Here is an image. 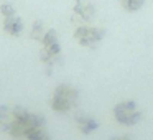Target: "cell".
I'll return each mask as SVG.
<instances>
[{
	"instance_id": "obj_1",
	"label": "cell",
	"mask_w": 153,
	"mask_h": 140,
	"mask_svg": "<svg viewBox=\"0 0 153 140\" xmlns=\"http://www.w3.org/2000/svg\"><path fill=\"white\" fill-rule=\"evenodd\" d=\"M46 125L41 114L31 112L22 106H0V129L15 140L27 139L31 130Z\"/></svg>"
},
{
	"instance_id": "obj_2",
	"label": "cell",
	"mask_w": 153,
	"mask_h": 140,
	"mask_svg": "<svg viewBox=\"0 0 153 140\" xmlns=\"http://www.w3.org/2000/svg\"><path fill=\"white\" fill-rule=\"evenodd\" d=\"M41 43V51H40V60L41 63L46 66V73L51 74L54 66H59L63 64V51H61V45L58 40L56 30L50 28L46 30Z\"/></svg>"
},
{
	"instance_id": "obj_3",
	"label": "cell",
	"mask_w": 153,
	"mask_h": 140,
	"mask_svg": "<svg viewBox=\"0 0 153 140\" xmlns=\"http://www.w3.org/2000/svg\"><path fill=\"white\" fill-rule=\"evenodd\" d=\"M79 104V91L71 84H59L56 86L50 101V107L56 114H66L76 109Z\"/></svg>"
},
{
	"instance_id": "obj_4",
	"label": "cell",
	"mask_w": 153,
	"mask_h": 140,
	"mask_svg": "<svg viewBox=\"0 0 153 140\" xmlns=\"http://www.w3.org/2000/svg\"><path fill=\"white\" fill-rule=\"evenodd\" d=\"M112 114H114V119L120 125H125V127L135 125L142 120V110L137 107L135 101H130V99L117 102L112 109Z\"/></svg>"
},
{
	"instance_id": "obj_5",
	"label": "cell",
	"mask_w": 153,
	"mask_h": 140,
	"mask_svg": "<svg viewBox=\"0 0 153 140\" xmlns=\"http://www.w3.org/2000/svg\"><path fill=\"white\" fill-rule=\"evenodd\" d=\"M104 36H105V30L104 28L92 27L89 23H84L74 30V40L81 46L89 48V50H96L97 45L104 40Z\"/></svg>"
},
{
	"instance_id": "obj_6",
	"label": "cell",
	"mask_w": 153,
	"mask_h": 140,
	"mask_svg": "<svg viewBox=\"0 0 153 140\" xmlns=\"http://www.w3.org/2000/svg\"><path fill=\"white\" fill-rule=\"evenodd\" d=\"M74 15L82 23H91L96 17V7L91 0H74Z\"/></svg>"
},
{
	"instance_id": "obj_7",
	"label": "cell",
	"mask_w": 153,
	"mask_h": 140,
	"mask_svg": "<svg viewBox=\"0 0 153 140\" xmlns=\"http://www.w3.org/2000/svg\"><path fill=\"white\" fill-rule=\"evenodd\" d=\"M2 27H4L5 33L10 35V36H13V38H18L22 33H23V22H22V18L18 17L17 13L4 17V23H2Z\"/></svg>"
},
{
	"instance_id": "obj_8",
	"label": "cell",
	"mask_w": 153,
	"mask_h": 140,
	"mask_svg": "<svg viewBox=\"0 0 153 140\" xmlns=\"http://www.w3.org/2000/svg\"><path fill=\"white\" fill-rule=\"evenodd\" d=\"M76 127L82 135H91V133H94L99 129V124H97V120L94 117L81 114V115L76 117Z\"/></svg>"
},
{
	"instance_id": "obj_9",
	"label": "cell",
	"mask_w": 153,
	"mask_h": 140,
	"mask_svg": "<svg viewBox=\"0 0 153 140\" xmlns=\"http://www.w3.org/2000/svg\"><path fill=\"white\" fill-rule=\"evenodd\" d=\"M45 33H46V28H45L43 22L36 20L33 22V25H31V30H30V38L35 41H41L45 36Z\"/></svg>"
},
{
	"instance_id": "obj_10",
	"label": "cell",
	"mask_w": 153,
	"mask_h": 140,
	"mask_svg": "<svg viewBox=\"0 0 153 140\" xmlns=\"http://www.w3.org/2000/svg\"><path fill=\"white\" fill-rule=\"evenodd\" d=\"M25 140H51V135L46 130V125H45V127H38V129L31 130Z\"/></svg>"
},
{
	"instance_id": "obj_11",
	"label": "cell",
	"mask_w": 153,
	"mask_h": 140,
	"mask_svg": "<svg viewBox=\"0 0 153 140\" xmlns=\"http://www.w3.org/2000/svg\"><path fill=\"white\" fill-rule=\"evenodd\" d=\"M120 4H122V8L127 12H138L140 8L143 7L145 4V0H120Z\"/></svg>"
},
{
	"instance_id": "obj_12",
	"label": "cell",
	"mask_w": 153,
	"mask_h": 140,
	"mask_svg": "<svg viewBox=\"0 0 153 140\" xmlns=\"http://www.w3.org/2000/svg\"><path fill=\"white\" fill-rule=\"evenodd\" d=\"M0 13H2V17H7V15H13V13H17V12H15V8L12 4L4 2V4L0 5Z\"/></svg>"
},
{
	"instance_id": "obj_13",
	"label": "cell",
	"mask_w": 153,
	"mask_h": 140,
	"mask_svg": "<svg viewBox=\"0 0 153 140\" xmlns=\"http://www.w3.org/2000/svg\"><path fill=\"white\" fill-rule=\"evenodd\" d=\"M110 140H130L128 137H125V135H117V137H112Z\"/></svg>"
}]
</instances>
